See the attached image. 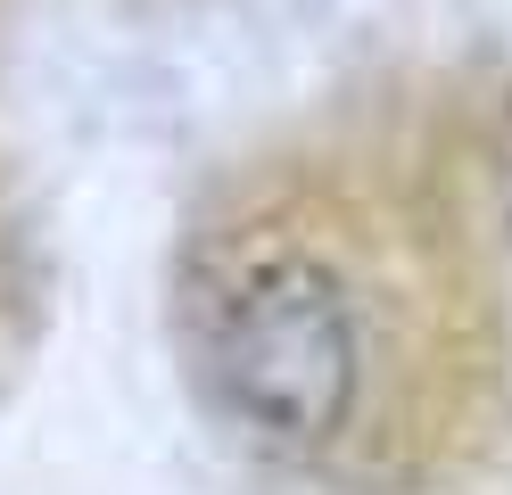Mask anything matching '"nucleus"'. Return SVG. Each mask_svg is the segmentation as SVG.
I'll use <instances>...</instances> for the list:
<instances>
[{
	"instance_id": "nucleus-1",
	"label": "nucleus",
	"mask_w": 512,
	"mask_h": 495,
	"mask_svg": "<svg viewBox=\"0 0 512 495\" xmlns=\"http://www.w3.org/2000/svg\"><path fill=\"white\" fill-rule=\"evenodd\" d=\"M438 215L364 157H265L182 264V347L248 454L323 471L438 372Z\"/></svg>"
},
{
	"instance_id": "nucleus-2",
	"label": "nucleus",
	"mask_w": 512,
	"mask_h": 495,
	"mask_svg": "<svg viewBox=\"0 0 512 495\" xmlns=\"http://www.w3.org/2000/svg\"><path fill=\"white\" fill-rule=\"evenodd\" d=\"M504 330H512V281H504Z\"/></svg>"
}]
</instances>
